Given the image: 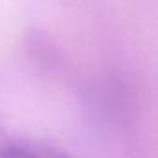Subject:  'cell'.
Returning <instances> with one entry per match:
<instances>
[{"label": "cell", "mask_w": 158, "mask_h": 158, "mask_svg": "<svg viewBox=\"0 0 158 158\" xmlns=\"http://www.w3.org/2000/svg\"><path fill=\"white\" fill-rule=\"evenodd\" d=\"M0 158H35V156L22 151V149H6V151L0 153Z\"/></svg>", "instance_id": "obj_1"}]
</instances>
